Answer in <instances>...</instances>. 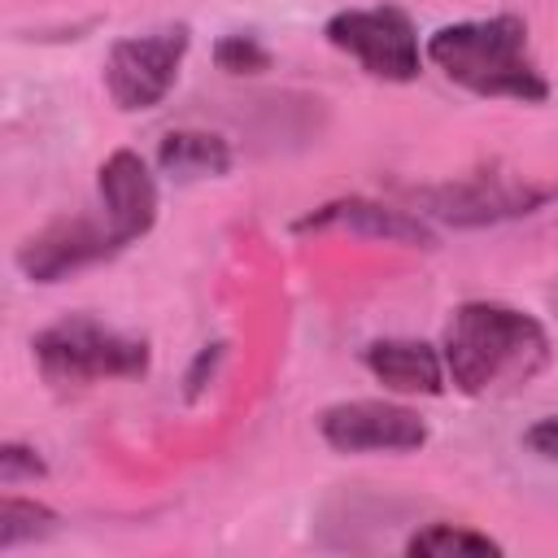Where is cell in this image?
I'll return each mask as SVG.
<instances>
[{
	"instance_id": "6da1fadb",
	"label": "cell",
	"mask_w": 558,
	"mask_h": 558,
	"mask_svg": "<svg viewBox=\"0 0 558 558\" xmlns=\"http://www.w3.org/2000/svg\"><path fill=\"white\" fill-rule=\"evenodd\" d=\"M423 57L462 92L484 100H549V78L527 48V22L519 13H493L449 22L427 35Z\"/></svg>"
},
{
	"instance_id": "7a4b0ae2",
	"label": "cell",
	"mask_w": 558,
	"mask_h": 558,
	"mask_svg": "<svg viewBox=\"0 0 558 558\" xmlns=\"http://www.w3.org/2000/svg\"><path fill=\"white\" fill-rule=\"evenodd\" d=\"M440 357L449 384L466 397H480L497 384H523L549 362L545 327L501 301H466L445 323Z\"/></svg>"
},
{
	"instance_id": "3957f363",
	"label": "cell",
	"mask_w": 558,
	"mask_h": 558,
	"mask_svg": "<svg viewBox=\"0 0 558 558\" xmlns=\"http://www.w3.org/2000/svg\"><path fill=\"white\" fill-rule=\"evenodd\" d=\"M35 362L48 384H96V379H135L148 371V344L122 336L87 314H70L44 327L35 340Z\"/></svg>"
},
{
	"instance_id": "277c9868",
	"label": "cell",
	"mask_w": 558,
	"mask_h": 558,
	"mask_svg": "<svg viewBox=\"0 0 558 558\" xmlns=\"http://www.w3.org/2000/svg\"><path fill=\"white\" fill-rule=\"evenodd\" d=\"M327 44L353 57L371 78L410 83L423 65L418 26L401 4H371V9H340L323 26Z\"/></svg>"
},
{
	"instance_id": "5b68a950",
	"label": "cell",
	"mask_w": 558,
	"mask_h": 558,
	"mask_svg": "<svg viewBox=\"0 0 558 558\" xmlns=\"http://www.w3.org/2000/svg\"><path fill=\"white\" fill-rule=\"evenodd\" d=\"M187 44H192V31L183 22H170L144 35H122L105 57V92L113 96V105L126 113L161 105L179 78Z\"/></svg>"
},
{
	"instance_id": "8992f818",
	"label": "cell",
	"mask_w": 558,
	"mask_h": 558,
	"mask_svg": "<svg viewBox=\"0 0 558 558\" xmlns=\"http://www.w3.org/2000/svg\"><path fill=\"white\" fill-rule=\"evenodd\" d=\"M318 436L336 453H414L427 445V423L397 401H336L318 414Z\"/></svg>"
},
{
	"instance_id": "52a82bcc",
	"label": "cell",
	"mask_w": 558,
	"mask_h": 558,
	"mask_svg": "<svg viewBox=\"0 0 558 558\" xmlns=\"http://www.w3.org/2000/svg\"><path fill=\"white\" fill-rule=\"evenodd\" d=\"M113 253H118V240H113L109 222L61 218L17 248V270L35 283H57V279H65L92 262H105Z\"/></svg>"
},
{
	"instance_id": "ba28073f",
	"label": "cell",
	"mask_w": 558,
	"mask_h": 558,
	"mask_svg": "<svg viewBox=\"0 0 558 558\" xmlns=\"http://www.w3.org/2000/svg\"><path fill=\"white\" fill-rule=\"evenodd\" d=\"M96 183H100V209H105V222L113 227L118 248L148 235V227L157 222V179L148 174L144 157L131 148L109 153L100 161Z\"/></svg>"
},
{
	"instance_id": "9c48e42d",
	"label": "cell",
	"mask_w": 558,
	"mask_h": 558,
	"mask_svg": "<svg viewBox=\"0 0 558 558\" xmlns=\"http://www.w3.org/2000/svg\"><path fill=\"white\" fill-rule=\"evenodd\" d=\"M366 371L392 392H423V397L445 392V379H449L440 349H432L427 340H405V336L366 344Z\"/></svg>"
},
{
	"instance_id": "30bf717a",
	"label": "cell",
	"mask_w": 558,
	"mask_h": 558,
	"mask_svg": "<svg viewBox=\"0 0 558 558\" xmlns=\"http://www.w3.org/2000/svg\"><path fill=\"white\" fill-rule=\"evenodd\" d=\"M445 218L453 222H488V218H510V214H527L536 209L541 201H549V192H536V187H519V183H501V179H471L462 187H449V192H436Z\"/></svg>"
},
{
	"instance_id": "8fae6325",
	"label": "cell",
	"mask_w": 558,
	"mask_h": 558,
	"mask_svg": "<svg viewBox=\"0 0 558 558\" xmlns=\"http://www.w3.org/2000/svg\"><path fill=\"white\" fill-rule=\"evenodd\" d=\"M331 222H344V227H357V231H371V235H384V240H401V244H432V231L410 218L405 209H388V205H375V201H336V205H323L318 214L301 218L296 227L310 231V227H331Z\"/></svg>"
},
{
	"instance_id": "7c38bea8",
	"label": "cell",
	"mask_w": 558,
	"mask_h": 558,
	"mask_svg": "<svg viewBox=\"0 0 558 558\" xmlns=\"http://www.w3.org/2000/svg\"><path fill=\"white\" fill-rule=\"evenodd\" d=\"M157 161L174 179L227 174L231 170V148H227L222 135H209V131H170L157 148Z\"/></svg>"
},
{
	"instance_id": "4fadbf2b",
	"label": "cell",
	"mask_w": 558,
	"mask_h": 558,
	"mask_svg": "<svg viewBox=\"0 0 558 558\" xmlns=\"http://www.w3.org/2000/svg\"><path fill=\"white\" fill-rule=\"evenodd\" d=\"M57 527V510L26 501V497H4L0 501V549H13L22 541H39Z\"/></svg>"
},
{
	"instance_id": "5bb4252c",
	"label": "cell",
	"mask_w": 558,
	"mask_h": 558,
	"mask_svg": "<svg viewBox=\"0 0 558 558\" xmlns=\"http://www.w3.org/2000/svg\"><path fill=\"white\" fill-rule=\"evenodd\" d=\"M405 554H501V545L484 532H471V527H453V523H432L423 532L410 536Z\"/></svg>"
},
{
	"instance_id": "9a60e30c",
	"label": "cell",
	"mask_w": 558,
	"mask_h": 558,
	"mask_svg": "<svg viewBox=\"0 0 558 558\" xmlns=\"http://www.w3.org/2000/svg\"><path fill=\"white\" fill-rule=\"evenodd\" d=\"M214 61L227 70V74H262L270 65V48L257 39V35H222L218 48H214Z\"/></svg>"
},
{
	"instance_id": "2e32d148",
	"label": "cell",
	"mask_w": 558,
	"mask_h": 558,
	"mask_svg": "<svg viewBox=\"0 0 558 558\" xmlns=\"http://www.w3.org/2000/svg\"><path fill=\"white\" fill-rule=\"evenodd\" d=\"M35 475H44V462L35 458V449H26V445H4L0 449V480L4 484L35 480Z\"/></svg>"
},
{
	"instance_id": "e0dca14e",
	"label": "cell",
	"mask_w": 558,
	"mask_h": 558,
	"mask_svg": "<svg viewBox=\"0 0 558 558\" xmlns=\"http://www.w3.org/2000/svg\"><path fill=\"white\" fill-rule=\"evenodd\" d=\"M523 445H527L536 458H545V462H558V414H549V418L532 423V427L523 432Z\"/></svg>"
}]
</instances>
